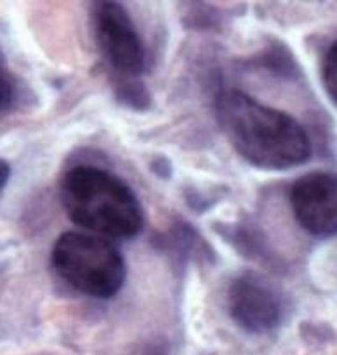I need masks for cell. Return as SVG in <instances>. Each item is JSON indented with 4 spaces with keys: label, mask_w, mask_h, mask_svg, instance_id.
Listing matches in <instances>:
<instances>
[{
    "label": "cell",
    "mask_w": 337,
    "mask_h": 355,
    "mask_svg": "<svg viewBox=\"0 0 337 355\" xmlns=\"http://www.w3.org/2000/svg\"><path fill=\"white\" fill-rule=\"evenodd\" d=\"M20 98V87L16 78L10 73V70L6 68L4 56L0 52V115L8 114L15 110V105L18 103Z\"/></svg>",
    "instance_id": "obj_7"
},
{
    "label": "cell",
    "mask_w": 337,
    "mask_h": 355,
    "mask_svg": "<svg viewBox=\"0 0 337 355\" xmlns=\"http://www.w3.org/2000/svg\"><path fill=\"white\" fill-rule=\"evenodd\" d=\"M322 80L325 92L337 103V40L323 54L322 60Z\"/></svg>",
    "instance_id": "obj_8"
},
{
    "label": "cell",
    "mask_w": 337,
    "mask_h": 355,
    "mask_svg": "<svg viewBox=\"0 0 337 355\" xmlns=\"http://www.w3.org/2000/svg\"><path fill=\"white\" fill-rule=\"evenodd\" d=\"M295 220L309 234L329 239L337 234V175L309 173L290 191Z\"/></svg>",
    "instance_id": "obj_6"
},
{
    "label": "cell",
    "mask_w": 337,
    "mask_h": 355,
    "mask_svg": "<svg viewBox=\"0 0 337 355\" xmlns=\"http://www.w3.org/2000/svg\"><path fill=\"white\" fill-rule=\"evenodd\" d=\"M60 200L74 225L103 239H133L143 228V209L131 187L94 165L66 171Z\"/></svg>",
    "instance_id": "obj_2"
},
{
    "label": "cell",
    "mask_w": 337,
    "mask_h": 355,
    "mask_svg": "<svg viewBox=\"0 0 337 355\" xmlns=\"http://www.w3.org/2000/svg\"><path fill=\"white\" fill-rule=\"evenodd\" d=\"M52 268L71 286L92 298H113L126 282L123 254L103 236L92 232H64L52 248Z\"/></svg>",
    "instance_id": "obj_3"
},
{
    "label": "cell",
    "mask_w": 337,
    "mask_h": 355,
    "mask_svg": "<svg viewBox=\"0 0 337 355\" xmlns=\"http://www.w3.org/2000/svg\"><path fill=\"white\" fill-rule=\"evenodd\" d=\"M92 22L99 52L117 76L135 78L145 70V48L119 2H94Z\"/></svg>",
    "instance_id": "obj_4"
},
{
    "label": "cell",
    "mask_w": 337,
    "mask_h": 355,
    "mask_svg": "<svg viewBox=\"0 0 337 355\" xmlns=\"http://www.w3.org/2000/svg\"><path fill=\"white\" fill-rule=\"evenodd\" d=\"M8 179H10V165H8V161L0 159V193L4 191Z\"/></svg>",
    "instance_id": "obj_9"
},
{
    "label": "cell",
    "mask_w": 337,
    "mask_h": 355,
    "mask_svg": "<svg viewBox=\"0 0 337 355\" xmlns=\"http://www.w3.org/2000/svg\"><path fill=\"white\" fill-rule=\"evenodd\" d=\"M214 110L230 145L254 167L290 169L304 165L311 155L308 133L295 117L240 89H223Z\"/></svg>",
    "instance_id": "obj_1"
},
{
    "label": "cell",
    "mask_w": 337,
    "mask_h": 355,
    "mask_svg": "<svg viewBox=\"0 0 337 355\" xmlns=\"http://www.w3.org/2000/svg\"><path fill=\"white\" fill-rule=\"evenodd\" d=\"M228 313L248 334H268L280 326L284 302L264 278L246 272L228 288Z\"/></svg>",
    "instance_id": "obj_5"
}]
</instances>
